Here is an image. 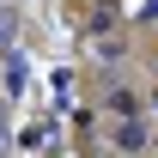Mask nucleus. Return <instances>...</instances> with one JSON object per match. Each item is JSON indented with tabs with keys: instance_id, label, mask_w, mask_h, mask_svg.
Listing matches in <instances>:
<instances>
[{
	"instance_id": "f257e3e1",
	"label": "nucleus",
	"mask_w": 158,
	"mask_h": 158,
	"mask_svg": "<svg viewBox=\"0 0 158 158\" xmlns=\"http://www.w3.org/2000/svg\"><path fill=\"white\" fill-rule=\"evenodd\" d=\"M110 24H116V0H98V6H91V19H79V31H85V37H103Z\"/></svg>"
},
{
	"instance_id": "f03ea898",
	"label": "nucleus",
	"mask_w": 158,
	"mask_h": 158,
	"mask_svg": "<svg viewBox=\"0 0 158 158\" xmlns=\"http://www.w3.org/2000/svg\"><path fill=\"white\" fill-rule=\"evenodd\" d=\"M116 146H122V152L146 146V122H140V116H122V122H116Z\"/></svg>"
},
{
	"instance_id": "7ed1b4c3",
	"label": "nucleus",
	"mask_w": 158,
	"mask_h": 158,
	"mask_svg": "<svg viewBox=\"0 0 158 158\" xmlns=\"http://www.w3.org/2000/svg\"><path fill=\"white\" fill-rule=\"evenodd\" d=\"M140 12H146V24H158V0H140Z\"/></svg>"
}]
</instances>
